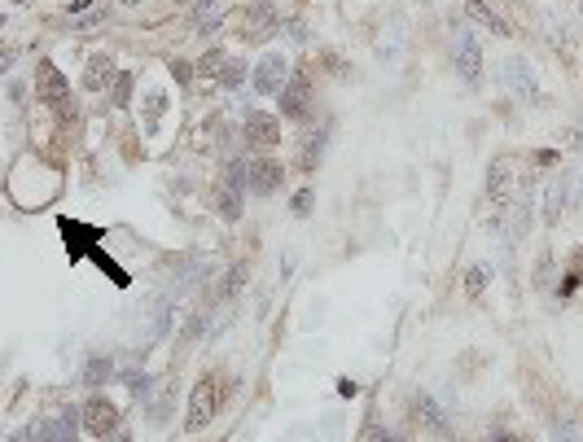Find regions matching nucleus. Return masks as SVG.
<instances>
[{
	"instance_id": "24",
	"label": "nucleus",
	"mask_w": 583,
	"mask_h": 442,
	"mask_svg": "<svg viewBox=\"0 0 583 442\" xmlns=\"http://www.w3.org/2000/svg\"><path fill=\"white\" fill-rule=\"evenodd\" d=\"M482 289H487V268H470V272H465V294H470V298H482Z\"/></svg>"
},
{
	"instance_id": "35",
	"label": "nucleus",
	"mask_w": 583,
	"mask_h": 442,
	"mask_svg": "<svg viewBox=\"0 0 583 442\" xmlns=\"http://www.w3.org/2000/svg\"><path fill=\"white\" fill-rule=\"evenodd\" d=\"M13 4H31V0H13Z\"/></svg>"
},
{
	"instance_id": "15",
	"label": "nucleus",
	"mask_w": 583,
	"mask_h": 442,
	"mask_svg": "<svg viewBox=\"0 0 583 442\" xmlns=\"http://www.w3.org/2000/svg\"><path fill=\"white\" fill-rule=\"evenodd\" d=\"M465 9L474 13V22H479V27H487V31H496V35H514V27H509V22H505V18H500V13H496V9H491L487 0H470Z\"/></svg>"
},
{
	"instance_id": "19",
	"label": "nucleus",
	"mask_w": 583,
	"mask_h": 442,
	"mask_svg": "<svg viewBox=\"0 0 583 442\" xmlns=\"http://www.w3.org/2000/svg\"><path fill=\"white\" fill-rule=\"evenodd\" d=\"M110 376H114V359H110V355H93V359L84 364V385H88V390H102Z\"/></svg>"
},
{
	"instance_id": "25",
	"label": "nucleus",
	"mask_w": 583,
	"mask_h": 442,
	"mask_svg": "<svg viewBox=\"0 0 583 442\" xmlns=\"http://www.w3.org/2000/svg\"><path fill=\"white\" fill-rule=\"evenodd\" d=\"M105 22V9L97 13H88V18H70V31H93V27H102Z\"/></svg>"
},
{
	"instance_id": "11",
	"label": "nucleus",
	"mask_w": 583,
	"mask_h": 442,
	"mask_svg": "<svg viewBox=\"0 0 583 442\" xmlns=\"http://www.w3.org/2000/svg\"><path fill=\"white\" fill-rule=\"evenodd\" d=\"M514 198V163L509 158H496L491 167H487V202L496 206V210H505Z\"/></svg>"
},
{
	"instance_id": "17",
	"label": "nucleus",
	"mask_w": 583,
	"mask_h": 442,
	"mask_svg": "<svg viewBox=\"0 0 583 442\" xmlns=\"http://www.w3.org/2000/svg\"><path fill=\"white\" fill-rule=\"evenodd\" d=\"M241 198H246V189L220 184V189H215V210H220L229 224H238V219H241Z\"/></svg>"
},
{
	"instance_id": "16",
	"label": "nucleus",
	"mask_w": 583,
	"mask_h": 442,
	"mask_svg": "<svg viewBox=\"0 0 583 442\" xmlns=\"http://www.w3.org/2000/svg\"><path fill=\"white\" fill-rule=\"evenodd\" d=\"M246 280H250V268H246V263H233V268H229V276L215 285V303H233Z\"/></svg>"
},
{
	"instance_id": "9",
	"label": "nucleus",
	"mask_w": 583,
	"mask_h": 442,
	"mask_svg": "<svg viewBox=\"0 0 583 442\" xmlns=\"http://www.w3.org/2000/svg\"><path fill=\"white\" fill-rule=\"evenodd\" d=\"M250 193L255 198H273L281 193V184H285V163L273 158V154H259V158H250Z\"/></svg>"
},
{
	"instance_id": "18",
	"label": "nucleus",
	"mask_w": 583,
	"mask_h": 442,
	"mask_svg": "<svg viewBox=\"0 0 583 442\" xmlns=\"http://www.w3.org/2000/svg\"><path fill=\"white\" fill-rule=\"evenodd\" d=\"M329 132H334V123H325L316 137L303 140V158H299V167L303 171H316L320 167V158H325V140H329Z\"/></svg>"
},
{
	"instance_id": "30",
	"label": "nucleus",
	"mask_w": 583,
	"mask_h": 442,
	"mask_svg": "<svg viewBox=\"0 0 583 442\" xmlns=\"http://www.w3.org/2000/svg\"><path fill=\"white\" fill-rule=\"evenodd\" d=\"M557 158H561L557 149H535V167H552Z\"/></svg>"
},
{
	"instance_id": "33",
	"label": "nucleus",
	"mask_w": 583,
	"mask_h": 442,
	"mask_svg": "<svg viewBox=\"0 0 583 442\" xmlns=\"http://www.w3.org/2000/svg\"><path fill=\"white\" fill-rule=\"evenodd\" d=\"M373 442H399V438H395L390 429H373Z\"/></svg>"
},
{
	"instance_id": "10",
	"label": "nucleus",
	"mask_w": 583,
	"mask_h": 442,
	"mask_svg": "<svg viewBox=\"0 0 583 442\" xmlns=\"http://www.w3.org/2000/svg\"><path fill=\"white\" fill-rule=\"evenodd\" d=\"M290 84V62L285 53H264L255 66V93L259 97H281V88Z\"/></svg>"
},
{
	"instance_id": "26",
	"label": "nucleus",
	"mask_w": 583,
	"mask_h": 442,
	"mask_svg": "<svg viewBox=\"0 0 583 442\" xmlns=\"http://www.w3.org/2000/svg\"><path fill=\"white\" fill-rule=\"evenodd\" d=\"M549 276H552V254L544 250V254H540V263H535V285H540V289H549Z\"/></svg>"
},
{
	"instance_id": "4",
	"label": "nucleus",
	"mask_w": 583,
	"mask_h": 442,
	"mask_svg": "<svg viewBox=\"0 0 583 442\" xmlns=\"http://www.w3.org/2000/svg\"><path fill=\"white\" fill-rule=\"evenodd\" d=\"M408 416H412V425L421 429V434H435V438H444V442H452L456 438V429H452V416L444 411V403L435 399V394H412L408 399Z\"/></svg>"
},
{
	"instance_id": "3",
	"label": "nucleus",
	"mask_w": 583,
	"mask_h": 442,
	"mask_svg": "<svg viewBox=\"0 0 583 442\" xmlns=\"http://www.w3.org/2000/svg\"><path fill=\"white\" fill-rule=\"evenodd\" d=\"M220 376H198V385H193V394H189V411H184V434H202L206 425L215 420V411H220Z\"/></svg>"
},
{
	"instance_id": "32",
	"label": "nucleus",
	"mask_w": 583,
	"mask_h": 442,
	"mask_svg": "<svg viewBox=\"0 0 583 442\" xmlns=\"http://www.w3.org/2000/svg\"><path fill=\"white\" fill-rule=\"evenodd\" d=\"M93 4H97V0H70V9H67V13L75 18V13H84V9H93Z\"/></svg>"
},
{
	"instance_id": "23",
	"label": "nucleus",
	"mask_w": 583,
	"mask_h": 442,
	"mask_svg": "<svg viewBox=\"0 0 583 442\" xmlns=\"http://www.w3.org/2000/svg\"><path fill=\"white\" fill-rule=\"evenodd\" d=\"M132 84H137V79H132V75L123 70V75L114 79V88H110V105H119V110H123V105L132 102Z\"/></svg>"
},
{
	"instance_id": "31",
	"label": "nucleus",
	"mask_w": 583,
	"mask_h": 442,
	"mask_svg": "<svg viewBox=\"0 0 583 442\" xmlns=\"http://www.w3.org/2000/svg\"><path fill=\"white\" fill-rule=\"evenodd\" d=\"M487 442H522V434H514V429H491Z\"/></svg>"
},
{
	"instance_id": "5",
	"label": "nucleus",
	"mask_w": 583,
	"mask_h": 442,
	"mask_svg": "<svg viewBox=\"0 0 583 442\" xmlns=\"http://www.w3.org/2000/svg\"><path fill=\"white\" fill-rule=\"evenodd\" d=\"M241 140L259 154H268L281 145V114H264V110H246L241 119Z\"/></svg>"
},
{
	"instance_id": "29",
	"label": "nucleus",
	"mask_w": 583,
	"mask_h": 442,
	"mask_svg": "<svg viewBox=\"0 0 583 442\" xmlns=\"http://www.w3.org/2000/svg\"><path fill=\"white\" fill-rule=\"evenodd\" d=\"M172 79H175V84H189V79H193V66L175 57V62H172Z\"/></svg>"
},
{
	"instance_id": "22",
	"label": "nucleus",
	"mask_w": 583,
	"mask_h": 442,
	"mask_svg": "<svg viewBox=\"0 0 583 442\" xmlns=\"http://www.w3.org/2000/svg\"><path fill=\"white\" fill-rule=\"evenodd\" d=\"M549 442H583V434H579V425H575V420H566V416H557V420H552V434H549Z\"/></svg>"
},
{
	"instance_id": "27",
	"label": "nucleus",
	"mask_w": 583,
	"mask_h": 442,
	"mask_svg": "<svg viewBox=\"0 0 583 442\" xmlns=\"http://www.w3.org/2000/svg\"><path fill=\"white\" fill-rule=\"evenodd\" d=\"M163 105H167V97H163V93H149V97H145V119H149V123H158Z\"/></svg>"
},
{
	"instance_id": "14",
	"label": "nucleus",
	"mask_w": 583,
	"mask_h": 442,
	"mask_svg": "<svg viewBox=\"0 0 583 442\" xmlns=\"http://www.w3.org/2000/svg\"><path fill=\"white\" fill-rule=\"evenodd\" d=\"M566 198H570L566 180H557V184H549V189H544V224H549V228H557V224H561V210H566Z\"/></svg>"
},
{
	"instance_id": "7",
	"label": "nucleus",
	"mask_w": 583,
	"mask_h": 442,
	"mask_svg": "<svg viewBox=\"0 0 583 442\" xmlns=\"http://www.w3.org/2000/svg\"><path fill=\"white\" fill-rule=\"evenodd\" d=\"M452 27H456V49H452V62H456V75L465 79V84H479L482 79V49L479 40L465 31L456 18H452Z\"/></svg>"
},
{
	"instance_id": "1",
	"label": "nucleus",
	"mask_w": 583,
	"mask_h": 442,
	"mask_svg": "<svg viewBox=\"0 0 583 442\" xmlns=\"http://www.w3.org/2000/svg\"><path fill=\"white\" fill-rule=\"evenodd\" d=\"M35 97H40V105H49L62 123H75V119H79V105H75V97H70L67 75L53 66L49 57L35 66Z\"/></svg>"
},
{
	"instance_id": "6",
	"label": "nucleus",
	"mask_w": 583,
	"mask_h": 442,
	"mask_svg": "<svg viewBox=\"0 0 583 442\" xmlns=\"http://www.w3.org/2000/svg\"><path fill=\"white\" fill-rule=\"evenodd\" d=\"M84 434H93L97 442L110 438V434H119V408L105 399L102 390H97L93 399H84Z\"/></svg>"
},
{
	"instance_id": "13",
	"label": "nucleus",
	"mask_w": 583,
	"mask_h": 442,
	"mask_svg": "<svg viewBox=\"0 0 583 442\" xmlns=\"http://www.w3.org/2000/svg\"><path fill=\"white\" fill-rule=\"evenodd\" d=\"M505 79H509V88H514L517 97H526V102H540L535 70L526 66V57H509V62H505Z\"/></svg>"
},
{
	"instance_id": "8",
	"label": "nucleus",
	"mask_w": 583,
	"mask_h": 442,
	"mask_svg": "<svg viewBox=\"0 0 583 442\" xmlns=\"http://www.w3.org/2000/svg\"><path fill=\"white\" fill-rule=\"evenodd\" d=\"M281 119H290V123H303L311 119V79L299 70V75H290V84L281 88Z\"/></svg>"
},
{
	"instance_id": "12",
	"label": "nucleus",
	"mask_w": 583,
	"mask_h": 442,
	"mask_svg": "<svg viewBox=\"0 0 583 442\" xmlns=\"http://www.w3.org/2000/svg\"><path fill=\"white\" fill-rule=\"evenodd\" d=\"M114 79H119V70H114V57L110 53H93L88 57V66H84V88L88 93H105V88H114Z\"/></svg>"
},
{
	"instance_id": "28",
	"label": "nucleus",
	"mask_w": 583,
	"mask_h": 442,
	"mask_svg": "<svg viewBox=\"0 0 583 442\" xmlns=\"http://www.w3.org/2000/svg\"><path fill=\"white\" fill-rule=\"evenodd\" d=\"M311 202H316V189H299V193H294V215H308L311 210Z\"/></svg>"
},
{
	"instance_id": "2",
	"label": "nucleus",
	"mask_w": 583,
	"mask_h": 442,
	"mask_svg": "<svg viewBox=\"0 0 583 442\" xmlns=\"http://www.w3.org/2000/svg\"><path fill=\"white\" fill-rule=\"evenodd\" d=\"M79 429H84V411H75L70 403L44 416V420H31L27 434H18L13 442H79Z\"/></svg>"
},
{
	"instance_id": "21",
	"label": "nucleus",
	"mask_w": 583,
	"mask_h": 442,
	"mask_svg": "<svg viewBox=\"0 0 583 442\" xmlns=\"http://www.w3.org/2000/svg\"><path fill=\"white\" fill-rule=\"evenodd\" d=\"M224 62H229V53H224V44H211V49H206V53H202V62H198V70H202V75H211V84H215V75L224 70Z\"/></svg>"
},
{
	"instance_id": "20",
	"label": "nucleus",
	"mask_w": 583,
	"mask_h": 442,
	"mask_svg": "<svg viewBox=\"0 0 583 442\" xmlns=\"http://www.w3.org/2000/svg\"><path fill=\"white\" fill-rule=\"evenodd\" d=\"M215 84H220V88H229V93H238L241 84H246V62H241V57H229V62H224V70L215 75Z\"/></svg>"
},
{
	"instance_id": "34",
	"label": "nucleus",
	"mask_w": 583,
	"mask_h": 442,
	"mask_svg": "<svg viewBox=\"0 0 583 442\" xmlns=\"http://www.w3.org/2000/svg\"><path fill=\"white\" fill-rule=\"evenodd\" d=\"M102 442H132V434H123V429H119V434H110V438H102Z\"/></svg>"
}]
</instances>
